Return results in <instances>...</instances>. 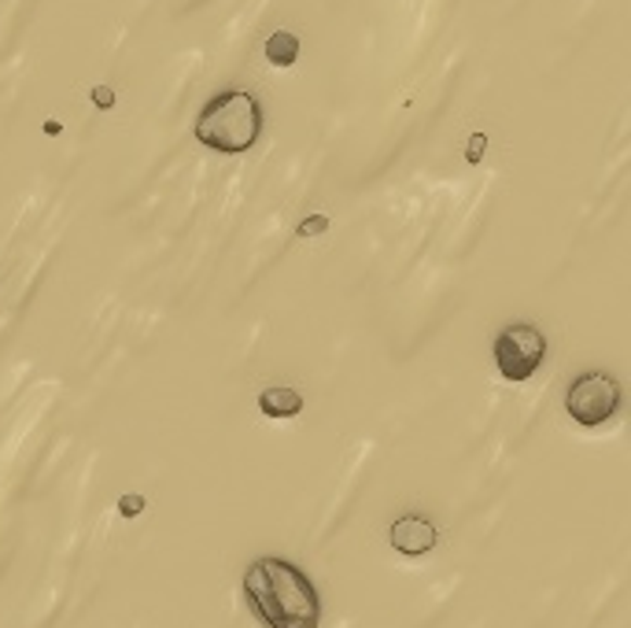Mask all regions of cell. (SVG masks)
Listing matches in <instances>:
<instances>
[{
  "instance_id": "cell-1",
  "label": "cell",
  "mask_w": 631,
  "mask_h": 628,
  "mask_svg": "<svg viewBox=\"0 0 631 628\" xmlns=\"http://www.w3.org/2000/svg\"><path fill=\"white\" fill-rule=\"evenodd\" d=\"M244 595L267 628H318L322 603L310 577L285 559H259L244 573Z\"/></svg>"
},
{
  "instance_id": "cell-2",
  "label": "cell",
  "mask_w": 631,
  "mask_h": 628,
  "mask_svg": "<svg viewBox=\"0 0 631 628\" xmlns=\"http://www.w3.org/2000/svg\"><path fill=\"white\" fill-rule=\"evenodd\" d=\"M262 133V112L259 100L244 89H230L207 100V107L196 118V141L207 144L226 156H241L248 152Z\"/></svg>"
},
{
  "instance_id": "cell-3",
  "label": "cell",
  "mask_w": 631,
  "mask_h": 628,
  "mask_svg": "<svg viewBox=\"0 0 631 628\" xmlns=\"http://www.w3.org/2000/svg\"><path fill=\"white\" fill-rule=\"evenodd\" d=\"M565 411L572 414V422H580L583 430H598L606 425L613 414L620 411V385L613 373L591 370L580 373V377L569 385L565 393Z\"/></svg>"
},
{
  "instance_id": "cell-4",
  "label": "cell",
  "mask_w": 631,
  "mask_h": 628,
  "mask_svg": "<svg viewBox=\"0 0 631 628\" xmlns=\"http://www.w3.org/2000/svg\"><path fill=\"white\" fill-rule=\"evenodd\" d=\"M543 359H546V336L536 325L517 322V325H506L495 336V367L506 381H528L543 367Z\"/></svg>"
},
{
  "instance_id": "cell-5",
  "label": "cell",
  "mask_w": 631,
  "mask_h": 628,
  "mask_svg": "<svg viewBox=\"0 0 631 628\" xmlns=\"http://www.w3.org/2000/svg\"><path fill=\"white\" fill-rule=\"evenodd\" d=\"M388 540L399 554L417 559V554H428L436 548V525L428 522V517H421V514H407V517H399V522L391 525Z\"/></svg>"
},
{
  "instance_id": "cell-6",
  "label": "cell",
  "mask_w": 631,
  "mask_h": 628,
  "mask_svg": "<svg viewBox=\"0 0 631 628\" xmlns=\"http://www.w3.org/2000/svg\"><path fill=\"white\" fill-rule=\"evenodd\" d=\"M259 411L267 418H296L304 411V396L296 393V388H267V393L259 396Z\"/></svg>"
},
{
  "instance_id": "cell-7",
  "label": "cell",
  "mask_w": 631,
  "mask_h": 628,
  "mask_svg": "<svg viewBox=\"0 0 631 628\" xmlns=\"http://www.w3.org/2000/svg\"><path fill=\"white\" fill-rule=\"evenodd\" d=\"M267 60L273 67H292V63L299 60V38L288 30H278L267 38Z\"/></svg>"
},
{
  "instance_id": "cell-8",
  "label": "cell",
  "mask_w": 631,
  "mask_h": 628,
  "mask_svg": "<svg viewBox=\"0 0 631 628\" xmlns=\"http://www.w3.org/2000/svg\"><path fill=\"white\" fill-rule=\"evenodd\" d=\"M141 511H144V496H141V491H130V496L118 499V514H123V517H137Z\"/></svg>"
},
{
  "instance_id": "cell-9",
  "label": "cell",
  "mask_w": 631,
  "mask_h": 628,
  "mask_svg": "<svg viewBox=\"0 0 631 628\" xmlns=\"http://www.w3.org/2000/svg\"><path fill=\"white\" fill-rule=\"evenodd\" d=\"M329 230V215H310L299 222V236H318Z\"/></svg>"
},
{
  "instance_id": "cell-10",
  "label": "cell",
  "mask_w": 631,
  "mask_h": 628,
  "mask_svg": "<svg viewBox=\"0 0 631 628\" xmlns=\"http://www.w3.org/2000/svg\"><path fill=\"white\" fill-rule=\"evenodd\" d=\"M484 152H488V138H484V133H469V149H465V163H473V167H477Z\"/></svg>"
},
{
  "instance_id": "cell-11",
  "label": "cell",
  "mask_w": 631,
  "mask_h": 628,
  "mask_svg": "<svg viewBox=\"0 0 631 628\" xmlns=\"http://www.w3.org/2000/svg\"><path fill=\"white\" fill-rule=\"evenodd\" d=\"M93 104L104 107V112H107V107H115V89L112 86H96L93 89Z\"/></svg>"
}]
</instances>
